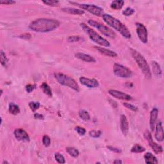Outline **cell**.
Masks as SVG:
<instances>
[{
  "label": "cell",
  "instance_id": "cell-43",
  "mask_svg": "<svg viewBox=\"0 0 164 164\" xmlns=\"http://www.w3.org/2000/svg\"><path fill=\"white\" fill-rule=\"evenodd\" d=\"M113 163L114 164H121L122 163V162L121 160H115Z\"/></svg>",
  "mask_w": 164,
  "mask_h": 164
},
{
  "label": "cell",
  "instance_id": "cell-34",
  "mask_svg": "<svg viewBox=\"0 0 164 164\" xmlns=\"http://www.w3.org/2000/svg\"><path fill=\"white\" fill-rule=\"evenodd\" d=\"M135 13V10L133 9H131L130 7H128L126 9L123 10L122 14L125 16H130V15H133Z\"/></svg>",
  "mask_w": 164,
  "mask_h": 164
},
{
  "label": "cell",
  "instance_id": "cell-25",
  "mask_svg": "<svg viewBox=\"0 0 164 164\" xmlns=\"http://www.w3.org/2000/svg\"><path fill=\"white\" fill-rule=\"evenodd\" d=\"M66 151L68 154H69L70 156H71V157H73L74 158H77L79 155V151L73 147H66Z\"/></svg>",
  "mask_w": 164,
  "mask_h": 164
},
{
  "label": "cell",
  "instance_id": "cell-26",
  "mask_svg": "<svg viewBox=\"0 0 164 164\" xmlns=\"http://www.w3.org/2000/svg\"><path fill=\"white\" fill-rule=\"evenodd\" d=\"M146 149L142 146L138 144H136L133 147H132L131 152L133 153H143L144 151H145Z\"/></svg>",
  "mask_w": 164,
  "mask_h": 164
},
{
  "label": "cell",
  "instance_id": "cell-2",
  "mask_svg": "<svg viewBox=\"0 0 164 164\" xmlns=\"http://www.w3.org/2000/svg\"><path fill=\"white\" fill-rule=\"evenodd\" d=\"M103 21H105L108 25L113 28L114 30L119 31L122 36L126 39H130L131 34L129 29L122 24L119 20L112 16L109 14H103L102 15Z\"/></svg>",
  "mask_w": 164,
  "mask_h": 164
},
{
  "label": "cell",
  "instance_id": "cell-11",
  "mask_svg": "<svg viewBox=\"0 0 164 164\" xmlns=\"http://www.w3.org/2000/svg\"><path fill=\"white\" fill-rule=\"evenodd\" d=\"M14 134L15 138L19 141L28 142L30 141V137L28 134L27 133V132L21 128H18L15 130L14 132Z\"/></svg>",
  "mask_w": 164,
  "mask_h": 164
},
{
  "label": "cell",
  "instance_id": "cell-42",
  "mask_svg": "<svg viewBox=\"0 0 164 164\" xmlns=\"http://www.w3.org/2000/svg\"><path fill=\"white\" fill-rule=\"evenodd\" d=\"M34 117L35 119H44V116L41 114H37L36 113L34 114Z\"/></svg>",
  "mask_w": 164,
  "mask_h": 164
},
{
  "label": "cell",
  "instance_id": "cell-10",
  "mask_svg": "<svg viewBox=\"0 0 164 164\" xmlns=\"http://www.w3.org/2000/svg\"><path fill=\"white\" fill-rule=\"evenodd\" d=\"M135 25L136 32H137L140 41L144 44L147 43L148 41V34L146 28L142 23H136Z\"/></svg>",
  "mask_w": 164,
  "mask_h": 164
},
{
  "label": "cell",
  "instance_id": "cell-38",
  "mask_svg": "<svg viewBox=\"0 0 164 164\" xmlns=\"http://www.w3.org/2000/svg\"><path fill=\"white\" fill-rule=\"evenodd\" d=\"M36 88L35 85H33V84H28V85L25 87V89L28 93H30L32 92Z\"/></svg>",
  "mask_w": 164,
  "mask_h": 164
},
{
  "label": "cell",
  "instance_id": "cell-8",
  "mask_svg": "<svg viewBox=\"0 0 164 164\" xmlns=\"http://www.w3.org/2000/svg\"><path fill=\"white\" fill-rule=\"evenodd\" d=\"M75 4L79 8H81L82 10H87L89 13L95 15V16L100 17L103 15V9L102 8L95 5H90V4H79L77 3Z\"/></svg>",
  "mask_w": 164,
  "mask_h": 164
},
{
  "label": "cell",
  "instance_id": "cell-18",
  "mask_svg": "<svg viewBox=\"0 0 164 164\" xmlns=\"http://www.w3.org/2000/svg\"><path fill=\"white\" fill-rule=\"evenodd\" d=\"M95 48L97 50H98V51L100 53H101L105 56H107V57H112V58H114V57H117V54L115 52H114L113 51H111L110 50H108L106 48H105V47L95 46Z\"/></svg>",
  "mask_w": 164,
  "mask_h": 164
},
{
  "label": "cell",
  "instance_id": "cell-3",
  "mask_svg": "<svg viewBox=\"0 0 164 164\" xmlns=\"http://www.w3.org/2000/svg\"><path fill=\"white\" fill-rule=\"evenodd\" d=\"M130 52L132 57H133L135 62L137 63V64L142 71L145 78L148 79H151L152 77L151 69L145 58L138 51L135 49L131 48Z\"/></svg>",
  "mask_w": 164,
  "mask_h": 164
},
{
  "label": "cell",
  "instance_id": "cell-30",
  "mask_svg": "<svg viewBox=\"0 0 164 164\" xmlns=\"http://www.w3.org/2000/svg\"><path fill=\"white\" fill-rule=\"evenodd\" d=\"M55 158L58 163H65V158L62 155L59 153H57L55 154Z\"/></svg>",
  "mask_w": 164,
  "mask_h": 164
},
{
  "label": "cell",
  "instance_id": "cell-28",
  "mask_svg": "<svg viewBox=\"0 0 164 164\" xmlns=\"http://www.w3.org/2000/svg\"><path fill=\"white\" fill-rule=\"evenodd\" d=\"M0 62H1V65L5 67H7L8 62H9V60H8L5 53L3 51H1V53H0Z\"/></svg>",
  "mask_w": 164,
  "mask_h": 164
},
{
  "label": "cell",
  "instance_id": "cell-7",
  "mask_svg": "<svg viewBox=\"0 0 164 164\" xmlns=\"http://www.w3.org/2000/svg\"><path fill=\"white\" fill-rule=\"evenodd\" d=\"M114 73L116 77L121 78H129L133 76V72L129 68L117 63H114Z\"/></svg>",
  "mask_w": 164,
  "mask_h": 164
},
{
  "label": "cell",
  "instance_id": "cell-24",
  "mask_svg": "<svg viewBox=\"0 0 164 164\" xmlns=\"http://www.w3.org/2000/svg\"><path fill=\"white\" fill-rule=\"evenodd\" d=\"M124 4H125V1H118V0H116V1H113L110 4V7L112 9L114 10H121L123 7Z\"/></svg>",
  "mask_w": 164,
  "mask_h": 164
},
{
  "label": "cell",
  "instance_id": "cell-31",
  "mask_svg": "<svg viewBox=\"0 0 164 164\" xmlns=\"http://www.w3.org/2000/svg\"><path fill=\"white\" fill-rule=\"evenodd\" d=\"M102 135L101 130H92L89 132V135L93 138H99Z\"/></svg>",
  "mask_w": 164,
  "mask_h": 164
},
{
  "label": "cell",
  "instance_id": "cell-9",
  "mask_svg": "<svg viewBox=\"0 0 164 164\" xmlns=\"http://www.w3.org/2000/svg\"><path fill=\"white\" fill-rule=\"evenodd\" d=\"M144 136L145 138L147 141L148 144L149 145V146L151 147V149H153V151L155 152V154L158 155V154H161L162 153L163 148H162V146L158 144H157L153 141L151 134L150 133V132L149 131H146L144 134Z\"/></svg>",
  "mask_w": 164,
  "mask_h": 164
},
{
  "label": "cell",
  "instance_id": "cell-29",
  "mask_svg": "<svg viewBox=\"0 0 164 164\" xmlns=\"http://www.w3.org/2000/svg\"><path fill=\"white\" fill-rule=\"evenodd\" d=\"M28 105L30 108V109L33 112H35L39 109L40 106H41V104H40V103L39 102L31 101L28 103Z\"/></svg>",
  "mask_w": 164,
  "mask_h": 164
},
{
  "label": "cell",
  "instance_id": "cell-39",
  "mask_svg": "<svg viewBox=\"0 0 164 164\" xmlns=\"http://www.w3.org/2000/svg\"><path fill=\"white\" fill-rule=\"evenodd\" d=\"M107 148L109 150H110L111 151H113V152H114V153H122V150L121 149H119V148H117V147H113V146H108Z\"/></svg>",
  "mask_w": 164,
  "mask_h": 164
},
{
  "label": "cell",
  "instance_id": "cell-22",
  "mask_svg": "<svg viewBox=\"0 0 164 164\" xmlns=\"http://www.w3.org/2000/svg\"><path fill=\"white\" fill-rule=\"evenodd\" d=\"M9 112L14 115H16L20 113V109L18 105H15L14 103H11L9 105Z\"/></svg>",
  "mask_w": 164,
  "mask_h": 164
},
{
  "label": "cell",
  "instance_id": "cell-36",
  "mask_svg": "<svg viewBox=\"0 0 164 164\" xmlns=\"http://www.w3.org/2000/svg\"><path fill=\"white\" fill-rule=\"evenodd\" d=\"M82 38L79 36H70L67 39V41L69 42H76L79 41Z\"/></svg>",
  "mask_w": 164,
  "mask_h": 164
},
{
  "label": "cell",
  "instance_id": "cell-37",
  "mask_svg": "<svg viewBox=\"0 0 164 164\" xmlns=\"http://www.w3.org/2000/svg\"><path fill=\"white\" fill-rule=\"evenodd\" d=\"M74 130L79 135L82 136L86 133V130L84 128H82L80 126H77V127H75Z\"/></svg>",
  "mask_w": 164,
  "mask_h": 164
},
{
  "label": "cell",
  "instance_id": "cell-17",
  "mask_svg": "<svg viewBox=\"0 0 164 164\" xmlns=\"http://www.w3.org/2000/svg\"><path fill=\"white\" fill-rule=\"evenodd\" d=\"M75 57L85 62H89V63H92V62H95L96 60L95 59L90 56V55L85 54V53H76Z\"/></svg>",
  "mask_w": 164,
  "mask_h": 164
},
{
  "label": "cell",
  "instance_id": "cell-40",
  "mask_svg": "<svg viewBox=\"0 0 164 164\" xmlns=\"http://www.w3.org/2000/svg\"><path fill=\"white\" fill-rule=\"evenodd\" d=\"M15 3L16 2L12 1V0H5V1L1 0V1H0V3L2 4V5H12V4H15Z\"/></svg>",
  "mask_w": 164,
  "mask_h": 164
},
{
  "label": "cell",
  "instance_id": "cell-5",
  "mask_svg": "<svg viewBox=\"0 0 164 164\" xmlns=\"http://www.w3.org/2000/svg\"><path fill=\"white\" fill-rule=\"evenodd\" d=\"M54 77L57 82L62 85L69 87L70 89L78 92V93L79 92V87L78 84L73 78L69 77V76L63 73H55Z\"/></svg>",
  "mask_w": 164,
  "mask_h": 164
},
{
  "label": "cell",
  "instance_id": "cell-35",
  "mask_svg": "<svg viewBox=\"0 0 164 164\" xmlns=\"http://www.w3.org/2000/svg\"><path fill=\"white\" fill-rule=\"evenodd\" d=\"M123 105L126 108H127V109H128L132 111H133V112L138 111V108L137 106L131 105V104H130L129 103H124Z\"/></svg>",
  "mask_w": 164,
  "mask_h": 164
},
{
  "label": "cell",
  "instance_id": "cell-13",
  "mask_svg": "<svg viewBox=\"0 0 164 164\" xmlns=\"http://www.w3.org/2000/svg\"><path fill=\"white\" fill-rule=\"evenodd\" d=\"M79 82H80L83 85L88 88H97L99 86V82L97 79L94 78L90 79L84 77H82L79 78Z\"/></svg>",
  "mask_w": 164,
  "mask_h": 164
},
{
  "label": "cell",
  "instance_id": "cell-27",
  "mask_svg": "<svg viewBox=\"0 0 164 164\" xmlns=\"http://www.w3.org/2000/svg\"><path fill=\"white\" fill-rule=\"evenodd\" d=\"M79 117H80L82 120H83V121H89L90 119L89 112L85 110H80L79 111Z\"/></svg>",
  "mask_w": 164,
  "mask_h": 164
},
{
  "label": "cell",
  "instance_id": "cell-1",
  "mask_svg": "<svg viewBox=\"0 0 164 164\" xmlns=\"http://www.w3.org/2000/svg\"><path fill=\"white\" fill-rule=\"evenodd\" d=\"M60 25V22L58 20L40 18L31 22L29 25V28L35 32L46 33L57 29Z\"/></svg>",
  "mask_w": 164,
  "mask_h": 164
},
{
  "label": "cell",
  "instance_id": "cell-14",
  "mask_svg": "<svg viewBox=\"0 0 164 164\" xmlns=\"http://www.w3.org/2000/svg\"><path fill=\"white\" fill-rule=\"evenodd\" d=\"M155 137L157 141L159 142H162L164 139V132L162 126V123L161 121L158 122L155 127Z\"/></svg>",
  "mask_w": 164,
  "mask_h": 164
},
{
  "label": "cell",
  "instance_id": "cell-12",
  "mask_svg": "<svg viewBox=\"0 0 164 164\" xmlns=\"http://www.w3.org/2000/svg\"><path fill=\"white\" fill-rule=\"evenodd\" d=\"M109 94L112 97L119 99L125 100V101H130L132 99V97L130 95L117 90L110 89L109 90Z\"/></svg>",
  "mask_w": 164,
  "mask_h": 164
},
{
  "label": "cell",
  "instance_id": "cell-4",
  "mask_svg": "<svg viewBox=\"0 0 164 164\" xmlns=\"http://www.w3.org/2000/svg\"><path fill=\"white\" fill-rule=\"evenodd\" d=\"M80 26L82 27V28L83 30V31L89 35V37L91 39V41H93L95 43H96L101 46L109 47L110 46V43L106 39L103 38L101 35H99L96 31L90 28L89 26H87L85 23H81Z\"/></svg>",
  "mask_w": 164,
  "mask_h": 164
},
{
  "label": "cell",
  "instance_id": "cell-19",
  "mask_svg": "<svg viewBox=\"0 0 164 164\" xmlns=\"http://www.w3.org/2000/svg\"><path fill=\"white\" fill-rule=\"evenodd\" d=\"M151 66L154 74L158 78H160L162 75V71L160 66L156 61L151 62Z\"/></svg>",
  "mask_w": 164,
  "mask_h": 164
},
{
  "label": "cell",
  "instance_id": "cell-23",
  "mask_svg": "<svg viewBox=\"0 0 164 164\" xmlns=\"http://www.w3.org/2000/svg\"><path fill=\"white\" fill-rule=\"evenodd\" d=\"M41 89L42 90L43 93L45 94H46L47 96L52 97L53 94H52L51 89L50 87L48 85V84H47V83L44 82L41 85Z\"/></svg>",
  "mask_w": 164,
  "mask_h": 164
},
{
  "label": "cell",
  "instance_id": "cell-21",
  "mask_svg": "<svg viewBox=\"0 0 164 164\" xmlns=\"http://www.w3.org/2000/svg\"><path fill=\"white\" fill-rule=\"evenodd\" d=\"M62 10L63 12H64L70 14H73V15H82L84 13H85V12L83 10H79V9H74V8H63L62 9Z\"/></svg>",
  "mask_w": 164,
  "mask_h": 164
},
{
  "label": "cell",
  "instance_id": "cell-33",
  "mask_svg": "<svg viewBox=\"0 0 164 164\" xmlns=\"http://www.w3.org/2000/svg\"><path fill=\"white\" fill-rule=\"evenodd\" d=\"M42 143L44 146L48 147L51 144V138L48 135H44L42 137Z\"/></svg>",
  "mask_w": 164,
  "mask_h": 164
},
{
  "label": "cell",
  "instance_id": "cell-41",
  "mask_svg": "<svg viewBox=\"0 0 164 164\" xmlns=\"http://www.w3.org/2000/svg\"><path fill=\"white\" fill-rule=\"evenodd\" d=\"M19 37L21 39H23L28 40V39H30L31 38V34H30L28 33H26V34H24L21 35L19 36Z\"/></svg>",
  "mask_w": 164,
  "mask_h": 164
},
{
  "label": "cell",
  "instance_id": "cell-20",
  "mask_svg": "<svg viewBox=\"0 0 164 164\" xmlns=\"http://www.w3.org/2000/svg\"><path fill=\"white\" fill-rule=\"evenodd\" d=\"M144 159L146 163L147 164H157L158 161L157 157L151 153H146L144 155Z\"/></svg>",
  "mask_w": 164,
  "mask_h": 164
},
{
  "label": "cell",
  "instance_id": "cell-15",
  "mask_svg": "<svg viewBox=\"0 0 164 164\" xmlns=\"http://www.w3.org/2000/svg\"><path fill=\"white\" fill-rule=\"evenodd\" d=\"M158 115V110L157 108H154L152 109L150 112V119H149V125L151 131H154L155 128L156 122Z\"/></svg>",
  "mask_w": 164,
  "mask_h": 164
},
{
  "label": "cell",
  "instance_id": "cell-32",
  "mask_svg": "<svg viewBox=\"0 0 164 164\" xmlns=\"http://www.w3.org/2000/svg\"><path fill=\"white\" fill-rule=\"evenodd\" d=\"M42 3L45 5L50 7H58L60 2L58 1H55V0H48V1H42Z\"/></svg>",
  "mask_w": 164,
  "mask_h": 164
},
{
  "label": "cell",
  "instance_id": "cell-6",
  "mask_svg": "<svg viewBox=\"0 0 164 164\" xmlns=\"http://www.w3.org/2000/svg\"><path fill=\"white\" fill-rule=\"evenodd\" d=\"M88 23H89L90 26L95 28H96L99 32H101L103 35L106 36V37H108L110 39L115 38V33L111 29H110L108 26L93 19H89V21H88Z\"/></svg>",
  "mask_w": 164,
  "mask_h": 164
},
{
  "label": "cell",
  "instance_id": "cell-16",
  "mask_svg": "<svg viewBox=\"0 0 164 164\" xmlns=\"http://www.w3.org/2000/svg\"><path fill=\"white\" fill-rule=\"evenodd\" d=\"M120 127L124 135H127L129 131V122L125 115H121L120 117Z\"/></svg>",
  "mask_w": 164,
  "mask_h": 164
}]
</instances>
